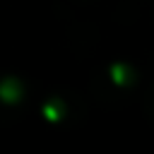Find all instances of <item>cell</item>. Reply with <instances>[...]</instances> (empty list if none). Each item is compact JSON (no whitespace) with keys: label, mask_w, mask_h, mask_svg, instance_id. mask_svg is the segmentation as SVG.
I'll list each match as a JSON object with an SVG mask.
<instances>
[{"label":"cell","mask_w":154,"mask_h":154,"mask_svg":"<svg viewBox=\"0 0 154 154\" xmlns=\"http://www.w3.org/2000/svg\"><path fill=\"white\" fill-rule=\"evenodd\" d=\"M113 75H116V82H118V84H123V82H125V72H123V67H120V65H116V67H113Z\"/></svg>","instance_id":"6da1fadb"}]
</instances>
